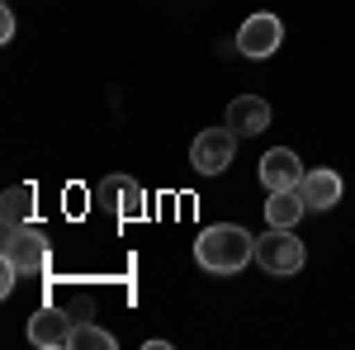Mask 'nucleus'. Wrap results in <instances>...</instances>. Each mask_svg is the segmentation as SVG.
Segmentation results:
<instances>
[{"label": "nucleus", "instance_id": "obj_4", "mask_svg": "<svg viewBox=\"0 0 355 350\" xmlns=\"http://www.w3.org/2000/svg\"><path fill=\"white\" fill-rule=\"evenodd\" d=\"M232 157H237V133H232L227 123H223V128H204L190 147V161H194L199 175H223V170L232 166Z\"/></svg>", "mask_w": 355, "mask_h": 350}, {"label": "nucleus", "instance_id": "obj_16", "mask_svg": "<svg viewBox=\"0 0 355 350\" xmlns=\"http://www.w3.org/2000/svg\"><path fill=\"white\" fill-rule=\"evenodd\" d=\"M10 38H15V15L0 10V43H10Z\"/></svg>", "mask_w": 355, "mask_h": 350}, {"label": "nucleus", "instance_id": "obj_3", "mask_svg": "<svg viewBox=\"0 0 355 350\" xmlns=\"http://www.w3.org/2000/svg\"><path fill=\"white\" fill-rule=\"evenodd\" d=\"M303 261H308V251L294 237V227H270L256 237V265L266 274H299Z\"/></svg>", "mask_w": 355, "mask_h": 350}, {"label": "nucleus", "instance_id": "obj_7", "mask_svg": "<svg viewBox=\"0 0 355 350\" xmlns=\"http://www.w3.org/2000/svg\"><path fill=\"white\" fill-rule=\"evenodd\" d=\"M95 199H100V209H110L114 218H137V213H142V204H147L142 185L128 180V175H110V180H100V185H95Z\"/></svg>", "mask_w": 355, "mask_h": 350}, {"label": "nucleus", "instance_id": "obj_6", "mask_svg": "<svg viewBox=\"0 0 355 350\" xmlns=\"http://www.w3.org/2000/svg\"><path fill=\"white\" fill-rule=\"evenodd\" d=\"M71 326H76V317L62 308V303H48V308H38L33 317H28V341L38 350H57L71 341Z\"/></svg>", "mask_w": 355, "mask_h": 350}, {"label": "nucleus", "instance_id": "obj_5", "mask_svg": "<svg viewBox=\"0 0 355 350\" xmlns=\"http://www.w3.org/2000/svg\"><path fill=\"white\" fill-rule=\"evenodd\" d=\"M279 43H284V24H279V15H270V10H256V15H246L242 28H237V53L251 57V62L270 57Z\"/></svg>", "mask_w": 355, "mask_h": 350}, {"label": "nucleus", "instance_id": "obj_12", "mask_svg": "<svg viewBox=\"0 0 355 350\" xmlns=\"http://www.w3.org/2000/svg\"><path fill=\"white\" fill-rule=\"evenodd\" d=\"M0 213H5V227H19L33 218V185H10L5 199H0Z\"/></svg>", "mask_w": 355, "mask_h": 350}, {"label": "nucleus", "instance_id": "obj_11", "mask_svg": "<svg viewBox=\"0 0 355 350\" xmlns=\"http://www.w3.org/2000/svg\"><path fill=\"white\" fill-rule=\"evenodd\" d=\"M303 213H308V204H303L299 189H270V199H266V222L270 227H299Z\"/></svg>", "mask_w": 355, "mask_h": 350}, {"label": "nucleus", "instance_id": "obj_9", "mask_svg": "<svg viewBox=\"0 0 355 350\" xmlns=\"http://www.w3.org/2000/svg\"><path fill=\"white\" fill-rule=\"evenodd\" d=\"M227 128L237 137H256L270 128V105L261 100V95H237L232 105H227V119H223Z\"/></svg>", "mask_w": 355, "mask_h": 350}, {"label": "nucleus", "instance_id": "obj_14", "mask_svg": "<svg viewBox=\"0 0 355 350\" xmlns=\"http://www.w3.org/2000/svg\"><path fill=\"white\" fill-rule=\"evenodd\" d=\"M53 303H62L76 322H90V298H85V294H71V289H67V294H57Z\"/></svg>", "mask_w": 355, "mask_h": 350}, {"label": "nucleus", "instance_id": "obj_8", "mask_svg": "<svg viewBox=\"0 0 355 350\" xmlns=\"http://www.w3.org/2000/svg\"><path fill=\"white\" fill-rule=\"evenodd\" d=\"M303 180V161L294 157V147H270L261 157V185L266 189H299Z\"/></svg>", "mask_w": 355, "mask_h": 350}, {"label": "nucleus", "instance_id": "obj_2", "mask_svg": "<svg viewBox=\"0 0 355 350\" xmlns=\"http://www.w3.org/2000/svg\"><path fill=\"white\" fill-rule=\"evenodd\" d=\"M0 256L19 270L24 279H43L53 270V242L38 222H19V227H5V242H0Z\"/></svg>", "mask_w": 355, "mask_h": 350}, {"label": "nucleus", "instance_id": "obj_1", "mask_svg": "<svg viewBox=\"0 0 355 350\" xmlns=\"http://www.w3.org/2000/svg\"><path fill=\"white\" fill-rule=\"evenodd\" d=\"M194 261L209 270V274H242L256 261V237L246 227H237V222H214V227L199 232Z\"/></svg>", "mask_w": 355, "mask_h": 350}, {"label": "nucleus", "instance_id": "obj_13", "mask_svg": "<svg viewBox=\"0 0 355 350\" xmlns=\"http://www.w3.org/2000/svg\"><path fill=\"white\" fill-rule=\"evenodd\" d=\"M71 350H114L119 341H114L105 326H90V322H76L71 326V341H67Z\"/></svg>", "mask_w": 355, "mask_h": 350}, {"label": "nucleus", "instance_id": "obj_15", "mask_svg": "<svg viewBox=\"0 0 355 350\" xmlns=\"http://www.w3.org/2000/svg\"><path fill=\"white\" fill-rule=\"evenodd\" d=\"M15 279H24V274H19V270H15L10 261H5V256H0V294H10V289H15Z\"/></svg>", "mask_w": 355, "mask_h": 350}, {"label": "nucleus", "instance_id": "obj_10", "mask_svg": "<svg viewBox=\"0 0 355 350\" xmlns=\"http://www.w3.org/2000/svg\"><path fill=\"white\" fill-rule=\"evenodd\" d=\"M341 175L336 170H303V180H299V194H303V204L313 209V213H327V209H336L341 204Z\"/></svg>", "mask_w": 355, "mask_h": 350}]
</instances>
